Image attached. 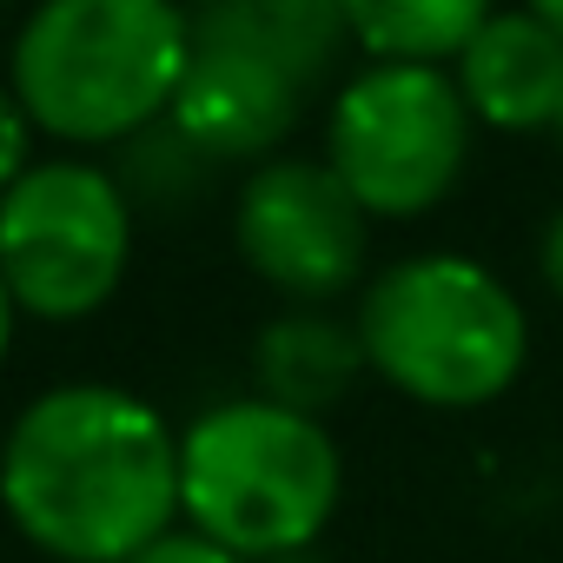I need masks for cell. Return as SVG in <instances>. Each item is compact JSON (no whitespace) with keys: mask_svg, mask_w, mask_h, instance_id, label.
Here are the masks:
<instances>
[{"mask_svg":"<svg viewBox=\"0 0 563 563\" xmlns=\"http://www.w3.org/2000/svg\"><path fill=\"white\" fill-rule=\"evenodd\" d=\"M556 140H563V120H556Z\"/></svg>","mask_w":563,"mask_h":563,"instance_id":"20","label":"cell"},{"mask_svg":"<svg viewBox=\"0 0 563 563\" xmlns=\"http://www.w3.org/2000/svg\"><path fill=\"white\" fill-rule=\"evenodd\" d=\"M34 120H27V107H21V93L0 80V192H8L27 166H34Z\"/></svg>","mask_w":563,"mask_h":563,"instance_id":"14","label":"cell"},{"mask_svg":"<svg viewBox=\"0 0 563 563\" xmlns=\"http://www.w3.org/2000/svg\"><path fill=\"white\" fill-rule=\"evenodd\" d=\"M537 265H543V286L563 299V206L550 212V225H543V239H537Z\"/></svg>","mask_w":563,"mask_h":563,"instance_id":"16","label":"cell"},{"mask_svg":"<svg viewBox=\"0 0 563 563\" xmlns=\"http://www.w3.org/2000/svg\"><path fill=\"white\" fill-rule=\"evenodd\" d=\"M451 74L471 120L497 133H556L563 120V41L543 27L537 8L484 14L477 41Z\"/></svg>","mask_w":563,"mask_h":563,"instance_id":"9","label":"cell"},{"mask_svg":"<svg viewBox=\"0 0 563 563\" xmlns=\"http://www.w3.org/2000/svg\"><path fill=\"white\" fill-rule=\"evenodd\" d=\"M133 265V199L113 166L34 159L0 192V278L27 319H93Z\"/></svg>","mask_w":563,"mask_h":563,"instance_id":"6","label":"cell"},{"mask_svg":"<svg viewBox=\"0 0 563 563\" xmlns=\"http://www.w3.org/2000/svg\"><path fill=\"white\" fill-rule=\"evenodd\" d=\"M212 173H219V159L199 153L173 120L133 133V140L120 146V166H113V179H120V192L133 199V212H179V206H192V199L212 186Z\"/></svg>","mask_w":563,"mask_h":563,"instance_id":"13","label":"cell"},{"mask_svg":"<svg viewBox=\"0 0 563 563\" xmlns=\"http://www.w3.org/2000/svg\"><path fill=\"white\" fill-rule=\"evenodd\" d=\"M192 67V14L173 0H47L8 47L27 120L74 146H126L173 113Z\"/></svg>","mask_w":563,"mask_h":563,"instance_id":"2","label":"cell"},{"mask_svg":"<svg viewBox=\"0 0 563 563\" xmlns=\"http://www.w3.org/2000/svg\"><path fill=\"white\" fill-rule=\"evenodd\" d=\"M471 107L451 67L365 60L325 113V166L372 219L431 212L471 159Z\"/></svg>","mask_w":563,"mask_h":563,"instance_id":"5","label":"cell"},{"mask_svg":"<svg viewBox=\"0 0 563 563\" xmlns=\"http://www.w3.org/2000/svg\"><path fill=\"white\" fill-rule=\"evenodd\" d=\"M192 41L239 47L278 74H292L299 87H312L352 34L339 0H219V8L192 14Z\"/></svg>","mask_w":563,"mask_h":563,"instance_id":"11","label":"cell"},{"mask_svg":"<svg viewBox=\"0 0 563 563\" xmlns=\"http://www.w3.org/2000/svg\"><path fill=\"white\" fill-rule=\"evenodd\" d=\"M239 258L292 306H332L365 278L372 212L325 159H265L239 186Z\"/></svg>","mask_w":563,"mask_h":563,"instance_id":"7","label":"cell"},{"mask_svg":"<svg viewBox=\"0 0 563 563\" xmlns=\"http://www.w3.org/2000/svg\"><path fill=\"white\" fill-rule=\"evenodd\" d=\"M484 14L477 0H345V34L385 67H457Z\"/></svg>","mask_w":563,"mask_h":563,"instance_id":"12","label":"cell"},{"mask_svg":"<svg viewBox=\"0 0 563 563\" xmlns=\"http://www.w3.org/2000/svg\"><path fill=\"white\" fill-rule=\"evenodd\" d=\"M278 563H332V556H319V550H299V556H278Z\"/></svg>","mask_w":563,"mask_h":563,"instance_id":"19","label":"cell"},{"mask_svg":"<svg viewBox=\"0 0 563 563\" xmlns=\"http://www.w3.org/2000/svg\"><path fill=\"white\" fill-rule=\"evenodd\" d=\"M133 563H239L232 550H219V543H206L199 530H166L159 543H146Z\"/></svg>","mask_w":563,"mask_h":563,"instance_id":"15","label":"cell"},{"mask_svg":"<svg viewBox=\"0 0 563 563\" xmlns=\"http://www.w3.org/2000/svg\"><path fill=\"white\" fill-rule=\"evenodd\" d=\"M299 107H306V87L292 74H278V67H265V60H252L239 47L192 41V67L179 80L166 120L199 153H212L219 166L225 159H258L265 166L278 146L292 140Z\"/></svg>","mask_w":563,"mask_h":563,"instance_id":"8","label":"cell"},{"mask_svg":"<svg viewBox=\"0 0 563 563\" xmlns=\"http://www.w3.org/2000/svg\"><path fill=\"white\" fill-rule=\"evenodd\" d=\"M365 345H358V325L339 319L332 306H286L278 319L258 325L252 339V378H258V398L286 405L299 418H319L365 378Z\"/></svg>","mask_w":563,"mask_h":563,"instance_id":"10","label":"cell"},{"mask_svg":"<svg viewBox=\"0 0 563 563\" xmlns=\"http://www.w3.org/2000/svg\"><path fill=\"white\" fill-rule=\"evenodd\" d=\"M537 14H543V27L563 41V0H537Z\"/></svg>","mask_w":563,"mask_h":563,"instance_id":"18","label":"cell"},{"mask_svg":"<svg viewBox=\"0 0 563 563\" xmlns=\"http://www.w3.org/2000/svg\"><path fill=\"white\" fill-rule=\"evenodd\" d=\"M14 325H21V306L8 292V278H0V358H8V345H14Z\"/></svg>","mask_w":563,"mask_h":563,"instance_id":"17","label":"cell"},{"mask_svg":"<svg viewBox=\"0 0 563 563\" xmlns=\"http://www.w3.org/2000/svg\"><path fill=\"white\" fill-rule=\"evenodd\" d=\"M0 510L60 563H133L179 530V431L120 385H54L8 424Z\"/></svg>","mask_w":563,"mask_h":563,"instance_id":"1","label":"cell"},{"mask_svg":"<svg viewBox=\"0 0 563 563\" xmlns=\"http://www.w3.org/2000/svg\"><path fill=\"white\" fill-rule=\"evenodd\" d=\"M345 497L339 438L272 398L206 405L179 431V517L239 563H278L319 543Z\"/></svg>","mask_w":563,"mask_h":563,"instance_id":"3","label":"cell"},{"mask_svg":"<svg viewBox=\"0 0 563 563\" xmlns=\"http://www.w3.org/2000/svg\"><path fill=\"white\" fill-rule=\"evenodd\" d=\"M365 365L438 411H477L523 378L530 319L523 299L471 252H411L358 292Z\"/></svg>","mask_w":563,"mask_h":563,"instance_id":"4","label":"cell"}]
</instances>
